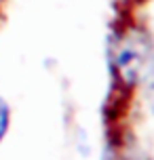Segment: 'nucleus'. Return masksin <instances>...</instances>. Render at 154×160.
Segmentation results:
<instances>
[{"label": "nucleus", "instance_id": "nucleus-1", "mask_svg": "<svg viewBox=\"0 0 154 160\" xmlns=\"http://www.w3.org/2000/svg\"><path fill=\"white\" fill-rule=\"evenodd\" d=\"M112 65L127 84H137L150 76L154 68L152 40L141 30H129L122 34L112 51Z\"/></svg>", "mask_w": 154, "mask_h": 160}, {"label": "nucleus", "instance_id": "nucleus-2", "mask_svg": "<svg viewBox=\"0 0 154 160\" xmlns=\"http://www.w3.org/2000/svg\"><path fill=\"white\" fill-rule=\"evenodd\" d=\"M8 122H11V110H8V103L0 97V141H2L4 135H7Z\"/></svg>", "mask_w": 154, "mask_h": 160}, {"label": "nucleus", "instance_id": "nucleus-3", "mask_svg": "<svg viewBox=\"0 0 154 160\" xmlns=\"http://www.w3.org/2000/svg\"><path fill=\"white\" fill-rule=\"evenodd\" d=\"M148 103H150V108H152V112H154V78L148 84Z\"/></svg>", "mask_w": 154, "mask_h": 160}]
</instances>
